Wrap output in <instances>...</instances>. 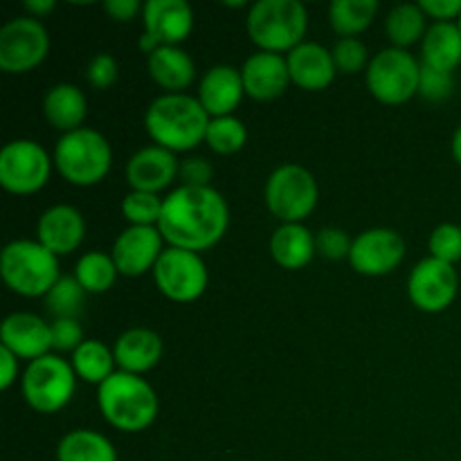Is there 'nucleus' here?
I'll return each mask as SVG.
<instances>
[{
  "mask_svg": "<svg viewBox=\"0 0 461 461\" xmlns=\"http://www.w3.org/2000/svg\"><path fill=\"white\" fill-rule=\"evenodd\" d=\"M248 142V129L239 117H214L207 126L205 144L219 156H234Z\"/></svg>",
  "mask_w": 461,
  "mask_h": 461,
  "instance_id": "72a5a7b5",
  "label": "nucleus"
},
{
  "mask_svg": "<svg viewBox=\"0 0 461 461\" xmlns=\"http://www.w3.org/2000/svg\"><path fill=\"white\" fill-rule=\"evenodd\" d=\"M115 363L120 372L144 376L147 372L156 369L165 356V342L160 333L147 327L126 329L113 345Z\"/></svg>",
  "mask_w": 461,
  "mask_h": 461,
  "instance_id": "5701e85b",
  "label": "nucleus"
},
{
  "mask_svg": "<svg viewBox=\"0 0 461 461\" xmlns=\"http://www.w3.org/2000/svg\"><path fill=\"white\" fill-rule=\"evenodd\" d=\"M419 77H421V63L408 50L392 48V45L372 57L365 72L369 95L385 106H401L419 95Z\"/></svg>",
  "mask_w": 461,
  "mask_h": 461,
  "instance_id": "1a4fd4ad",
  "label": "nucleus"
},
{
  "mask_svg": "<svg viewBox=\"0 0 461 461\" xmlns=\"http://www.w3.org/2000/svg\"><path fill=\"white\" fill-rule=\"evenodd\" d=\"M405 241L396 230L372 228L354 239L349 266L365 277H385L405 259Z\"/></svg>",
  "mask_w": 461,
  "mask_h": 461,
  "instance_id": "4468645a",
  "label": "nucleus"
},
{
  "mask_svg": "<svg viewBox=\"0 0 461 461\" xmlns=\"http://www.w3.org/2000/svg\"><path fill=\"white\" fill-rule=\"evenodd\" d=\"M144 5L140 0H106L104 3V12L117 23H129L142 14Z\"/></svg>",
  "mask_w": 461,
  "mask_h": 461,
  "instance_id": "c03bdc74",
  "label": "nucleus"
},
{
  "mask_svg": "<svg viewBox=\"0 0 461 461\" xmlns=\"http://www.w3.org/2000/svg\"><path fill=\"white\" fill-rule=\"evenodd\" d=\"M428 250L432 259H439L444 264L455 266L461 261V225L441 223L432 230L428 239Z\"/></svg>",
  "mask_w": 461,
  "mask_h": 461,
  "instance_id": "c9c22d12",
  "label": "nucleus"
},
{
  "mask_svg": "<svg viewBox=\"0 0 461 461\" xmlns=\"http://www.w3.org/2000/svg\"><path fill=\"white\" fill-rule=\"evenodd\" d=\"M315 255V234L304 223H282L270 237V257L279 268L302 270Z\"/></svg>",
  "mask_w": 461,
  "mask_h": 461,
  "instance_id": "a878e982",
  "label": "nucleus"
},
{
  "mask_svg": "<svg viewBox=\"0 0 461 461\" xmlns=\"http://www.w3.org/2000/svg\"><path fill=\"white\" fill-rule=\"evenodd\" d=\"M57 461H117V450L97 430H70L57 446Z\"/></svg>",
  "mask_w": 461,
  "mask_h": 461,
  "instance_id": "cd10ccee",
  "label": "nucleus"
},
{
  "mask_svg": "<svg viewBox=\"0 0 461 461\" xmlns=\"http://www.w3.org/2000/svg\"><path fill=\"white\" fill-rule=\"evenodd\" d=\"M88 293L81 288V284L77 282L75 275L72 277L59 279L52 286V291L43 297L45 309L52 315L54 320H77L79 318L81 309H84V302Z\"/></svg>",
  "mask_w": 461,
  "mask_h": 461,
  "instance_id": "473e14b6",
  "label": "nucleus"
},
{
  "mask_svg": "<svg viewBox=\"0 0 461 461\" xmlns=\"http://www.w3.org/2000/svg\"><path fill=\"white\" fill-rule=\"evenodd\" d=\"M457 25H459V30H461V16H459V21H457Z\"/></svg>",
  "mask_w": 461,
  "mask_h": 461,
  "instance_id": "8fccbe9b",
  "label": "nucleus"
},
{
  "mask_svg": "<svg viewBox=\"0 0 461 461\" xmlns=\"http://www.w3.org/2000/svg\"><path fill=\"white\" fill-rule=\"evenodd\" d=\"M196 97L212 120L234 115L241 99L246 97L241 70H237L234 66H225V63L210 68L198 81Z\"/></svg>",
  "mask_w": 461,
  "mask_h": 461,
  "instance_id": "412c9836",
  "label": "nucleus"
},
{
  "mask_svg": "<svg viewBox=\"0 0 461 461\" xmlns=\"http://www.w3.org/2000/svg\"><path fill=\"white\" fill-rule=\"evenodd\" d=\"M72 369H75L77 378L90 385H102L104 381L115 374V354L104 345L102 340H86L79 349L72 354L70 360Z\"/></svg>",
  "mask_w": 461,
  "mask_h": 461,
  "instance_id": "c85d7f7f",
  "label": "nucleus"
},
{
  "mask_svg": "<svg viewBox=\"0 0 461 461\" xmlns=\"http://www.w3.org/2000/svg\"><path fill=\"white\" fill-rule=\"evenodd\" d=\"M426 21L428 16L423 14V9L419 7V3L396 5L385 18V32L392 48L408 50L410 45L423 41V36H426L428 32Z\"/></svg>",
  "mask_w": 461,
  "mask_h": 461,
  "instance_id": "7c9ffc66",
  "label": "nucleus"
},
{
  "mask_svg": "<svg viewBox=\"0 0 461 461\" xmlns=\"http://www.w3.org/2000/svg\"><path fill=\"white\" fill-rule=\"evenodd\" d=\"M351 246H354V239L340 228H322L315 234V248H318V255H322L329 261H349Z\"/></svg>",
  "mask_w": 461,
  "mask_h": 461,
  "instance_id": "58836bf2",
  "label": "nucleus"
},
{
  "mask_svg": "<svg viewBox=\"0 0 461 461\" xmlns=\"http://www.w3.org/2000/svg\"><path fill=\"white\" fill-rule=\"evenodd\" d=\"M459 293V277L455 266L439 259L419 261L408 277V297L423 313H444Z\"/></svg>",
  "mask_w": 461,
  "mask_h": 461,
  "instance_id": "ddd939ff",
  "label": "nucleus"
},
{
  "mask_svg": "<svg viewBox=\"0 0 461 461\" xmlns=\"http://www.w3.org/2000/svg\"><path fill=\"white\" fill-rule=\"evenodd\" d=\"M52 349L59 354H75L86 342L79 320H52Z\"/></svg>",
  "mask_w": 461,
  "mask_h": 461,
  "instance_id": "a19ab883",
  "label": "nucleus"
},
{
  "mask_svg": "<svg viewBox=\"0 0 461 461\" xmlns=\"http://www.w3.org/2000/svg\"><path fill=\"white\" fill-rule=\"evenodd\" d=\"M286 61L288 72H291V84H295L302 90H309V93L327 90L338 75L331 50L315 43V41H304L302 45H297L293 52L286 54Z\"/></svg>",
  "mask_w": 461,
  "mask_h": 461,
  "instance_id": "4be33fe9",
  "label": "nucleus"
},
{
  "mask_svg": "<svg viewBox=\"0 0 461 461\" xmlns=\"http://www.w3.org/2000/svg\"><path fill=\"white\" fill-rule=\"evenodd\" d=\"M0 347L18 360H39L52 351V324L34 313H12L0 324Z\"/></svg>",
  "mask_w": 461,
  "mask_h": 461,
  "instance_id": "dca6fc26",
  "label": "nucleus"
},
{
  "mask_svg": "<svg viewBox=\"0 0 461 461\" xmlns=\"http://www.w3.org/2000/svg\"><path fill=\"white\" fill-rule=\"evenodd\" d=\"M455 93V77L450 72L435 70L421 63V77H419V95L426 102L441 104L453 97Z\"/></svg>",
  "mask_w": 461,
  "mask_h": 461,
  "instance_id": "4c0bfd02",
  "label": "nucleus"
},
{
  "mask_svg": "<svg viewBox=\"0 0 461 461\" xmlns=\"http://www.w3.org/2000/svg\"><path fill=\"white\" fill-rule=\"evenodd\" d=\"M419 7L435 23H457L461 16V0H421Z\"/></svg>",
  "mask_w": 461,
  "mask_h": 461,
  "instance_id": "37998d69",
  "label": "nucleus"
},
{
  "mask_svg": "<svg viewBox=\"0 0 461 461\" xmlns=\"http://www.w3.org/2000/svg\"><path fill=\"white\" fill-rule=\"evenodd\" d=\"M54 7H57L54 0H27L25 3V12L30 14L32 18L48 16L50 12H54Z\"/></svg>",
  "mask_w": 461,
  "mask_h": 461,
  "instance_id": "49530a36",
  "label": "nucleus"
},
{
  "mask_svg": "<svg viewBox=\"0 0 461 461\" xmlns=\"http://www.w3.org/2000/svg\"><path fill=\"white\" fill-rule=\"evenodd\" d=\"M117 275L120 270H117L111 252L90 250L81 255L75 266V279L88 295H102V293L111 291Z\"/></svg>",
  "mask_w": 461,
  "mask_h": 461,
  "instance_id": "2f4dec72",
  "label": "nucleus"
},
{
  "mask_svg": "<svg viewBox=\"0 0 461 461\" xmlns=\"http://www.w3.org/2000/svg\"><path fill=\"white\" fill-rule=\"evenodd\" d=\"M243 88L246 95L255 102H273L282 97L291 86V72L284 54L259 52L246 59L241 68Z\"/></svg>",
  "mask_w": 461,
  "mask_h": 461,
  "instance_id": "6ab92c4d",
  "label": "nucleus"
},
{
  "mask_svg": "<svg viewBox=\"0 0 461 461\" xmlns=\"http://www.w3.org/2000/svg\"><path fill=\"white\" fill-rule=\"evenodd\" d=\"M212 178H214V167L205 160V158H187L180 162V185L187 187H212Z\"/></svg>",
  "mask_w": 461,
  "mask_h": 461,
  "instance_id": "79ce46f5",
  "label": "nucleus"
},
{
  "mask_svg": "<svg viewBox=\"0 0 461 461\" xmlns=\"http://www.w3.org/2000/svg\"><path fill=\"white\" fill-rule=\"evenodd\" d=\"M156 288L171 302L189 304L205 295L210 273L198 252L180 250V248H165L153 268Z\"/></svg>",
  "mask_w": 461,
  "mask_h": 461,
  "instance_id": "9b49d317",
  "label": "nucleus"
},
{
  "mask_svg": "<svg viewBox=\"0 0 461 461\" xmlns=\"http://www.w3.org/2000/svg\"><path fill=\"white\" fill-rule=\"evenodd\" d=\"M228 228V201L214 187L180 185L169 196H165L158 230L169 248L201 255L214 248L225 237Z\"/></svg>",
  "mask_w": 461,
  "mask_h": 461,
  "instance_id": "f257e3e1",
  "label": "nucleus"
},
{
  "mask_svg": "<svg viewBox=\"0 0 461 461\" xmlns=\"http://www.w3.org/2000/svg\"><path fill=\"white\" fill-rule=\"evenodd\" d=\"M378 14L376 0H333L329 5V21L340 39H356L374 23Z\"/></svg>",
  "mask_w": 461,
  "mask_h": 461,
  "instance_id": "c756f323",
  "label": "nucleus"
},
{
  "mask_svg": "<svg viewBox=\"0 0 461 461\" xmlns=\"http://www.w3.org/2000/svg\"><path fill=\"white\" fill-rule=\"evenodd\" d=\"M333 61H336L338 72L342 75H358V72H367L369 68V52L367 45L360 39H340L331 50Z\"/></svg>",
  "mask_w": 461,
  "mask_h": 461,
  "instance_id": "e433bc0d",
  "label": "nucleus"
},
{
  "mask_svg": "<svg viewBox=\"0 0 461 461\" xmlns=\"http://www.w3.org/2000/svg\"><path fill=\"white\" fill-rule=\"evenodd\" d=\"M97 405L104 421L120 432H144L156 423L160 401L142 376L117 369L97 387Z\"/></svg>",
  "mask_w": 461,
  "mask_h": 461,
  "instance_id": "7ed1b4c3",
  "label": "nucleus"
},
{
  "mask_svg": "<svg viewBox=\"0 0 461 461\" xmlns=\"http://www.w3.org/2000/svg\"><path fill=\"white\" fill-rule=\"evenodd\" d=\"M178 176L180 162L176 153L167 151L158 144L140 149L126 162V183H129L131 192H147L160 196V192L171 187Z\"/></svg>",
  "mask_w": 461,
  "mask_h": 461,
  "instance_id": "f3484780",
  "label": "nucleus"
},
{
  "mask_svg": "<svg viewBox=\"0 0 461 461\" xmlns=\"http://www.w3.org/2000/svg\"><path fill=\"white\" fill-rule=\"evenodd\" d=\"M149 75L165 93H185L196 81V63L180 45H160L147 59Z\"/></svg>",
  "mask_w": 461,
  "mask_h": 461,
  "instance_id": "393cba45",
  "label": "nucleus"
},
{
  "mask_svg": "<svg viewBox=\"0 0 461 461\" xmlns=\"http://www.w3.org/2000/svg\"><path fill=\"white\" fill-rule=\"evenodd\" d=\"M162 205H165V198H160L158 194L129 192L122 198V216L129 221V225L158 228L162 216Z\"/></svg>",
  "mask_w": 461,
  "mask_h": 461,
  "instance_id": "f704fd0d",
  "label": "nucleus"
},
{
  "mask_svg": "<svg viewBox=\"0 0 461 461\" xmlns=\"http://www.w3.org/2000/svg\"><path fill=\"white\" fill-rule=\"evenodd\" d=\"M117 77H120V66H117L115 57L108 52L95 54L86 68V81L95 90H108L111 86H115Z\"/></svg>",
  "mask_w": 461,
  "mask_h": 461,
  "instance_id": "ea45409f",
  "label": "nucleus"
},
{
  "mask_svg": "<svg viewBox=\"0 0 461 461\" xmlns=\"http://www.w3.org/2000/svg\"><path fill=\"white\" fill-rule=\"evenodd\" d=\"M162 243H165V239H162L158 228L129 225V228L117 234L111 257L120 275H124V277H142V275L153 273V268H156L158 259L165 252Z\"/></svg>",
  "mask_w": 461,
  "mask_h": 461,
  "instance_id": "2eb2a0df",
  "label": "nucleus"
},
{
  "mask_svg": "<svg viewBox=\"0 0 461 461\" xmlns=\"http://www.w3.org/2000/svg\"><path fill=\"white\" fill-rule=\"evenodd\" d=\"M43 115L52 129L61 131L63 135L72 131L84 129L88 117V99L84 90L75 84H57L45 93Z\"/></svg>",
  "mask_w": 461,
  "mask_h": 461,
  "instance_id": "b1692460",
  "label": "nucleus"
},
{
  "mask_svg": "<svg viewBox=\"0 0 461 461\" xmlns=\"http://www.w3.org/2000/svg\"><path fill=\"white\" fill-rule=\"evenodd\" d=\"M86 239V219L77 207L59 203L48 207L36 223V241L52 255L66 257L75 252Z\"/></svg>",
  "mask_w": 461,
  "mask_h": 461,
  "instance_id": "a211bd4d",
  "label": "nucleus"
},
{
  "mask_svg": "<svg viewBox=\"0 0 461 461\" xmlns=\"http://www.w3.org/2000/svg\"><path fill=\"white\" fill-rule=\"evenodd\" d=\"M111 167V142L90 126L61 135L54 147V169L75 187H95L106 178Z\"/></svg>",
  "mask_w": 461,
  "mask_h": 461,
  "instance_id": "423d86ee",
  "label": "nucleus"
},
{
  "mask_svg": "<svg viewBox=\"0 0 461 461\" xmlns=\"http://www.w3.org/2000/svg\"><path fill=\"white\" fill-rule=\"evenodd\" d=\"M50 34L39 18L18 16L0 27V70L27 75L48 59Z\"/></svg>",
  "mask_w": 461,
  "mask_h": 461,
  "instance_id": "f8f14e48",
  "label": "nucleus"
},
{
  "mask_svg": "<svg viewBox=\"0 0 461 461\" xmlns=\"http://www.w3.org/2000/svg\"><path fill=\"white\" fill-rule=\"evenodd\" d=\"M54 158L36 140H12L0 151V187L14 196H32L48 185Z\"/></svg>",
  "mask_w": 461,
  "mask_h": 461,
  "instance_id": "9d476101",
  "label": "nucleus"
},
{
  "mask_svg": "<svg viewBox=\"0 0 461 461\" xmlns=\"http://www.w3.org/2000/svg\"><path fill=\"white\" fill-rule=\"evenodd\" d=\"M212 117L198 97L187 93H162L149 104L144 113V129L153 144L171 153L194 151L205 142Z\"/></svg>",
  "mask_w": 461,
  "mask_h": 461,
  "instance_id": "f03ea898",
  "label": "nucleus"
},
{
  "mask_svg": "<svg viewBox=\"0 0 461 461\" xmlns=\"http://www.w3.org/2000/svg\"><path fill=\"white\" fill-rule=\"evenodd\" d=\"M77 374L61 356L48 354L27 363L21 376L23 399L34 412L57 414L66 408L77 392Z\"/></svg>",
  "mask_w": 461,
  "mask_h": 461,
  "instance_id": "6e6552de",
  "label": "nucleus"
},
{
  "mask_svg": "<svg viewBox=\"0 0 461 461\" xmlns=\"http://www.w3.org/2000/svg\"><path fill=\"white\" fill-rule=\"evenodd\" d=\"M450 151H453L455 162L461 167V124L457 126V131L453 133V142H450Z\"/></svg>",
  "mask_w": 461,
  "mask_h": 461,
  "instance_id": "09e8293b",
  "label": "nucleus"
},
{
  "mask_svg": "<svg viewBox=\"0 0 461 461\" xmlns=\"http://www.w3.org/2000/svg\"><path fill=\"white\" fill-rule=\"evenodd\" d=\"M246 32L259 52L288 54L304 43L309 12L300 0H257L248 9Z\"/></svg>",
  "mask_w": 461,
  "mask_h": 461,
  "instance_id": "20e7f679",
  "label": "nucleus"
},
{
  "mask_svg": "<svg viewBox=\"0 0 461 461\" xmlns=\"http://www.w3.org/2000/svg\"><path fill=\"white\" fill-rule=\"evenodd\" d=\"M0 275L9 291L27 300L45 297L61 279L59 257L36 239L9 241L0 252Z\"/></svg>",
  "mask_w": 461,
  "mask_h": 461,
  "instance_id": "39448f33",
  "label": "nucleus"
},
{
  "mask_svg": "<svg viewBox=\"0 0 461 461\" xmlns=\"http://www.w3.org/2000/svg\"><path fill=\"white\" fill-rule=\"evenodd\" d=\"M264 198L270 214L282 223H304L318 207V180L306 167L286 162L268 176Z\"/></svg>",
  "mask_w": 461,
  "mask_h": 461,
  "instance_id": "0eeeda50",
  "label": "nucleus"
},
{
  "mask_svg": "<svg viewBox=\"0 0 461 461\" xmlns=\"http://www.w3.org/2000/svg\"><path fill=\"white\" fill-rule=\"evenodd\" d=\"M144 32L160 45H183L194 32V9L185 0H149L142 9Z\"/></svg>",
  "mask_w": 461,
  "mask_h": 461,
  "instance_id": "aec40b11",
  "label": "nucleus"
},
{
  "mask_svg": "<svg viewBox=\"0 0 461 461\" xmlns=\"http://www.w3.org/2000/svg\"><path fill=\"white\" fill-rule=\"evenodd\" d=\"M138 48L142 50V52L147 54V57H151V54L156 52L158 48H160V43H158V41L153 39L151 34H147V32H142V36H140V39H138Z\"/></svg>",
  "mask_w": 461,
  "mask_h": 461,
  "instance_id": "de8ad7c7",
  "label": "nucleus"
},
{
  "mask_svg": "<svg viewBox=\"0 0 461 461\" xmlns=\"http://www.w3.org/2000/svg\"><path fill=\"white\" fill-rule=\"evenodd\" d=\"M423 66L450 72L461 66V30L457 23H432L421 41Z\"/></svg>",
  "mask_w": 461,
  "mask_h": 461,
  "instance_id": "bb28decb",
  "label": "nucleus"
},
{
  "mask_svg": "<svg viewBox=\"0 0 461 461\" xmlns=\"http://www.w3.org/2000/svg\"><path fill=\"white\" fill-rule=\"evenodd\" d=\"M18 381V358L9 349L0 347V390H12Z\"/></svg>",
  "mask_w": 461,
  "mask_h": 461,
  "instance_id": "a18cd8bd",
  "label": "nucleus"
}]
</instances>
